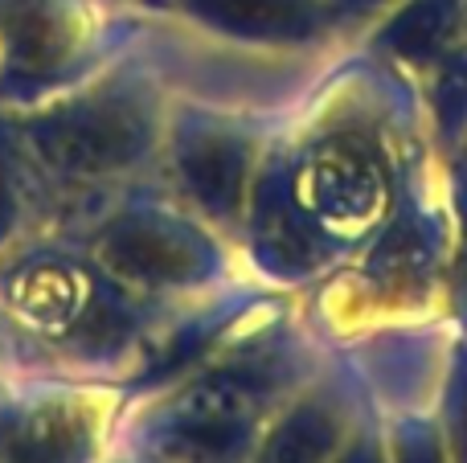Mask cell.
Here are the masks:
<instances>
[{"mask_svg": "<svg viewBox=\"0 0 467 463\" xmlns=\"http://www.w3.org/2000/svg\"><path fill=\"white\" fill-rule=\"evenodd\" d=\"M152 107L128 90H99L46 111L29 131V144L54 172L70 180L111 177L152 148Z\"/></svg>", "mask_w": 467, "mask_h": 463, "instance_id": "6da1fadb", "label": "cell"}, {"mask_svg": "<svg viewBox=\"0 0 467 463\" xmlns=\"http://www.w3.org/2000/svg\"><path fill=\"white\" fill-rule=\"evenodd\" d=\"M291 205L324 242H361L389 218V177L353 139H320L291 169Z\"/></svg>", "mask_w": 467, "mask_h": 463, "instance_id": "7a4b0ae2", "label": "cell"}, {"mask_svg": "<svg viewBox=\"0 0 467 463\" xmlns=\"http://www.w3.org/2000/svg\"><path fill=\"white\" fill-rule=\"evenodd\" d=\"M99 262L107 275L140 292H172L202 283L213 271V251L193 226L161 210L115 218L99 234Z\"/></svg>", "mask_w": 467, "mask_h": 463, "instance_id": "3957f363", "label": "cell"}, {"mask_svg": "<svg viewBox=\"0 0 467 463\" xmlns=\"http://www.w3.org/2000/svg\"><path fill=\"white\" fill-rule=\"evenodd\" d=\"M172 160L181 185L210 218H238L250 197V169H254V148L246 136L222 123H197L177 136Z\"/></svg>", "mask_w": 467, "mask_h": 463, "instance_id": "277c9868", "label": "cell"}, {"mask_svg": "<svg viewBox=\"0 0 467 463\" xmlns=\"http://www.w3.org/2000/svg\"><path fill=\"white\" fill-rule=\"evenodd\" d=\"M90 275L74 262H29L21 267L5 287V300L13 308V316L29 328L33 336H70L78 328V320L90 308Z\"/></svg>", "mask_w": 467, "mask_h": 463, "instance_id": "5b68a950", "label": "cell"}, {"mask_svg": "<svg viewBox=\"0 0 467 463\" xmlns=\"http://www.w3.org/2000/svg\"><path fill=\"white\" fill-rule=\"evenodd\" d=\"M254 230H258V254L271 267H287V271H316V262L324 259V242L291 205V197H271L266 205L254 210Z\"/></svg>", "mask_w": 467, "mask_h": 463, "instance_id": "8992f818", "label": "cell"}, {"mask_svg": "<svg viewBox=\"0 0 467 463\" xmlns=\"http://www.w3.org/2000/svg\"><path fill=\"white\" fill-rule=\"evenodd\" d=\"M431 246L422 230L414 226H389L386 234L373 242V254L365 262V279L378 287L386 300H406V295L422 292L431 279Z\"/></svg>", "mask_w": 467, "mask_h": 463, "instance_id": "52a82bcc", "label": "cell"}, {"mask_svg": "<svg viewBox=\"0 0 467 463\" xmlns=\"http://www.w3.org/2000/svg\"><path fill=\"white\" fill-rule=\"evenodd\" d=\"M90 418L78 402H46L33 406L29 415L16 423V456L29 463H49V459H74L87 448Z\"/></svg>", "mask_w": 467, "mask_h": 463, "instance_id": "ba28073f", "label": "cell"}, {"mask_svg": "<svg viewBox=\"0 0 467 463\" xmlns=\"http://www.w3.org/2000/svg\"><path fill=\"white\" fill-rule=\"evenodd\" d=\"M205 16L242 33H296L316 13L312 0H197Z\"/></svg>", "mask_w": 467, "mask_h": 463, "instance_id": "9c48e42d", "label": "cell"}, {"mask_svg": "<svg viewBox=\"0 0 467 463\" xmlns=\"http://www.w3.org/2000/svg\"><path fill=\"white\" fill-rule=\"evenodd\" d=\"M13 213H16L13 177H8V164H5V156H0V238H5L8 226H13Z\"/></svg>", "mask_w": 467, "mask_h": 463, "instance_id": "30bf717a", "label": "cell"}, {"mask_svg": "<svg viewBox=\"0 0 467 463\" xmlns=\"http://www.w3.org/2000/svg\"><path fill=\"white\" fill-rule=\"evenodd\" d=\"M460 230H463V246H467V169L460 177Z\"/></svg>", "mask_w": 467, "mask_h": 463, "instance_id": "8fae6325", "label": "cell"}, {"mask_svg": "<svg viewBox=\"0 0 467 463\" xmlns=\"http://www.w3.org/2000/svg\"><path fill=\"white\" fill-rule=\"evenodd\" d=\"M348 5H361V0H348Z\"/></svg>", "mask_w": 467, "mask_h": 463, "instance_id": "7c38bea8", "label": "cell"}]
</instances>
